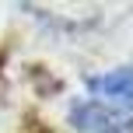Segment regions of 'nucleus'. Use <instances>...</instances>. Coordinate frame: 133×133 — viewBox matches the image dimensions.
<instances>
[{"instance_id": "nucleus-1", "label": "nucleus", "mask_w": 133, "mask_h": 133, "mask_svg": "<svg viewBox=\"0 0 133 133\" xmlns=\"http://www.w3.org/2000/svg\"><path fill=\"white\" fill-rule=\"evenodd\" d=\"M81 133H133V66H119L88 81V98L70 109Z\"/></svg>"}]
</instances>
